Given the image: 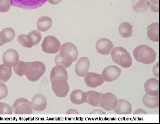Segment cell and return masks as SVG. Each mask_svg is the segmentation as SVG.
I'll list each match as a JSON object with an SVG mask.
<instances>
[{
  "mask_svg": "<svg viewBox=\"0 0 160 124\" xmlns=\"http://www.w3.org/2000/svg\"><path fill=\"white\" fill-rule=\"evenodd\" d=\"M133 55L138 62L145 64H149L155 60L156 54L154 50L146 45H141L133 50Z\"/></svg>",
  "mask_w": 160,
  "mask_h": 124,
  "instance_id": "obj_1",
  "label": "cell"
},
{
  "mask_svg": "<svg viewBox=\"0 0 160 124\" xmlns=\"http://www.w3.org/2000/svg\"><path fill=\"white\" fill-rule=\"evenodd\" d=\"M46 71V66L41 61H37L27 62L25 75L29 81L36 82L43 75Z\"/></svg>",
  "mask_w": 160,
  "mask_h": 124,
  "instance_id": "obj_2",
  "label": "cell"
},
{
  "mask_svg": "<svg viewBox=\"0 0 160 124\" xmlns=\"http://www.w3.org/2000/svg\"><path fill=\"white\" fill-rule=\"evenodd\" d=\"M111 55L113 62L123 68H128L132 64V59L130 53L122 47L114 48L111 51Z\"/></svg>",
  "mask_w": 160,
  "mask_h": 124,
  "instance_id": "obj_3",
  "label": "cell"
},
{
  "mask_svg": "<svg viewBox=\"0 0 160 124\" xmlns=\"http://www.w3.org/2000/svg\"><path fill=\"white\" fill-rule=\"evenodd\" d=\"M68 79L63 76H58L50 81L52 90L57 97L63 98L68 95L69 91Z\"/></svg>",
  "mask_w": 160,
  "mask_h": 124,
  "instance_id": "obj_4",
  "label": "cell"
},
{
  "mask_svg": "<svg viewBox=\"0 0 160 124\" xmlns=\"http://www.w3.org/2000/svg\"><path fill=\"white\" fill-rule=\"evenodd\" d=\"M12 107L13 113L15 115H31L33 112L31 102L24 98L17 99Z\"/></svg>",
  "mask_w": 160,
  "mask_h": 124,
  "instance_id": "obj_5",
  "label": "cell"
},
{
  "mask_svg": "<svg viewBox=\"0 0 160 124\" xmlns=\"http://www.w3.org/2000/svg\"><path fill=\"white\" fill-rule=\"evenodd\" d=\"M59 54L64 60L72 63L77 60L78 55L77 47L71 42L63 44L61 47Z\"/></svg>",
  "mask_w": 160,
  "mask_h": 124,
  "instance_id": "obj_6",
  "label": "cell"
},
{
  "mask_svg": "<svg viewBox=\"0 0 160 124\" xmlns=\"http://www.w3.org/2000/svg\"><path fill=\"white\" fill-rule=\"evenodd\" d=\"M42 51L48 54H55L59 52L61 45L60 41L53 35L48 36L44 38L41 44Z\"/></svg>",
  "mask_w": 160,
  "mask_h": 124,
  "instance_id": "obj_7",
  "label": "cell"
},
{
  "mask_svg": "<svg viewBox=\"0 0 160 124\" xmlns=\"http://www.w3.org/2000/svg\"><path fill=\"white\" fill-rule=\"evenodd\" d=\"M11 6L25 9L38 8L47 0H10Z\"/></svg>",
  "mask_w": 160,
  "mask_h": 124,
  "instance_id": "obj_8",
  "label": "cell"
},
{
  "mask_svg": "<svg viewBox=\"0 0 160 124\" xmlns=\"http://www.w3.org/2000/svg\"><path fill=\"white\" fill-rule=\"evenodd\" d=\"M118 99L112 93L108 92L102 93L99 107L107 111L114 109L117 104Z\"/></svg>",
  "mask_w": 160,
  "mask_h": 124,
  "instance_id": "obj_9",
  "label": "cell"
},
{
  "mask_svg": "<svg viewBox=\"0 0 160 124\" xmlns=\"http://www.w3.org/2000/svg\"><path fill=\"white\" fill-rule=\"evenodd\" d=\"M84 77L85 84L90 88H96L102 85L104 82L102 74L92 72H88Z\"/></svg>",
  "mask_w": 160,
  "mask_h": 124,
  "instance_id": "obj_10",
  "label": "cell"
},
{
  "mask_svg": "<svg viewBox=\"0 0 160 124\" xmlns=\"http://www.w3.org/2000/svg\"><path fill=\"white\" fill-rule=\"evenodd\" d=\"M121 74V69L118 67L111 65L103 70L102 75L104 81L112 82L118 79Z\"/></svg>",
  "mask_w": 160,
  "mask_h": 124,
  "instance_id": "obj_11",
  "label": "cell"
},
{
  "mask_svg": "<svg viewBox=\"0 0 160 124\" xmlns=\"http://www.w3.org/2000/svg\"><path fill=\"white\" fill-rule=\"evenodd\" d=\"M95 46L97 52L104 55L109 54L114 48V45L112 42L105 38H102L98 40Z\"/></svg>",
  "mask_w": 160,
  "mask_h": 124,
  "instance_id": "obj_12",
  "label": "cell"
},
{
  "mask_svg": "<svg viewBox=\"0 0 160 124\" xmlns=\"http://www.w3.org/2000/svg\"><path fill=\"white\" fill-rule=\"evenodd\" d=\"M19 60L18 53L14 49H8L2 55L3 64L11 67H13L16 65L19 61Z\"/></svg>",
  "mask_w": 160,
  "mask_h": 124,
  "instance_id": "obj_13",
  "label": "cell"
},
{
  "mask_svg": "<svg viewBox=\"0 0 160 124\" xmlns=\"http://www.w3.org/2000/svg\"><path fill=\"white\" fill-rule=\"evenodd\" d=\"M90 67V61L86 57H82L77 61L75 67V71L78 76L84 77L88 72Z\"/></svg>",
  "mask_w": 160,
  "mask_h": 124,
  "instance_id": "obj_14",
  "label": "cell"
},
{
  "mask_svg": "<svg viewBox=\"0 0 160 124\" xmlns=\"http://www.w3.org/2000/svg\"><path fill=\"white\" fill-rule=\"evenodd\" d=\"M31 102L33 110L37 112L43 111L46 108L48 105L46 97L40 94L34 96Z\"/></svg>",
  "mask_w": 160,
  "mask_h": 124,
  "instance_id": "obj_15",
  "label": "cell"
},
{
  "mask_svg": "<svg viewBox=\"0 0 160 124\" xmlns=\"http://www.w3.org/2000/svg\"><path fill=\"white\" fill-rule=\"evenodd\" d=\"M118 114H130L132 111V107L130 102L124 99H118L117 104L114 109Z\"/></svg>",
  "mask_w": 160,
  "mask_h": 124,
  "instance_id": "obj_16",
  "label": "cell"
},
{
  "mask_svg": "<svg viewBox=\"0 0 160 124\" xmlns=\"http://www.w3.org/2000/svg\"><path fill=\"white\" fill-rule=\"evenodd\" d=\"M159 83V80L155 78H151L147 80L144 86L146 93L152 96H158Z\"/></svg>",
  "mask_w": 160,
  "mask_h": 124,
  "instance_id": "obj_17",
  "label": "cell"
},
{
  "mask_svg": "<svg viewBox=\"0 0 160 124\" xmlns=\"http://www.w3.org/2000/svg\"><path fill=\"white\" fill-rule=\"evenodd\" d=\"M85 93L86 103L92 106L99 107L102 93L93 90H89Z\"/></svg>",
  "mask_w": 160,
  "mask_h": 124,
  "instance_id": "obj_18",
  "label": "cell"
},
{
  "mask_svg": "<svg viewBox=\"0 0 160 124\" xmlns=\"http://www.w3.org/2000/svg\"><path fill=\"white\" fill-rule=\"evenodd\" d=\"M70 100L73 104L80 105L86 103L85 92L78 89L73 90L70 94Z\"/></svg>",
  "mask_w": 160,
  "mask_h": 124,
  "instance_id": "obj_19",
  "label": "cell"
},
{
  "mask_svg": "<svg viewBox=\"0 0 160 124\" xmlns=\"http://www.w3.org/2000/svg\"><path fill=\"white\" fill-rule=\"evenodd\" d=\"M143 104L147 107L154 109L159 107V95L153 96L145 94L142 99Z\"/></svg>",
  "mask_w": 160,
  "mask_h": 124,
  "instance_id": "obj_20",
  "label": "cell"
},
{
  "mask_svg": "<svg viewBox=\"0 0 160 124\" xmlns=\"http://www.w3.org/2000/svg\"><path fill=\"white\" fill-rule=\"evenodd\" d=\"M52 25L51 18L47 16L40 17L37 22V29L42 32H45L49 30Z\"/></svg>",
  "mask_w": 160,
  "mask_h": 124,
  "instance_id": "obj_21",
  "label": "cell"
},
{
  "mask_svg": "<svg viewBox=\"0 0 160 124\" xmlns=\"http://www.w3.org/2000/svg\"><path fill=\"white\" fill-rule=\"evenodd\" d=\"M147 35L151 41L155 42L159 41L158 23H153L148 26Z\"/></svg>",
  "mask_w": 160,
  "mask_h": 124,
  "instance_id": "obj_22",
  "label": "cell"
},
{
  "mask_svg": "<svg viewBox=\"0 0 160 124\" xmlns=\"http://www.w3.org/2000/svg\"><path fill=\"white\" fill-rule=\"evenodd\" d=\"M15 35V31L11 28H4L0 32V39L4 44L11 41L14 38Z\"/></svg>",
  "mask_w": 160,
  "mask_h": 124,
  "instance_id": "obj_23",
  "label": "cell"
},
{
  "mask_svg": "<svg viewBox=\"0 0 160 124\" xmlns=\"http://www.w3.org/2000/svg\"><path fill=\"white\" fill-rule=\"evenodd\" d=\"M27 39L30 48L33 46L38 44L41 39L42 35L40 32L36 30L30 32L27 35Z\"/></svg>",
  "mask_w": 160,
  "mask_h": 124,
  "instance_id": "obj_24",
  "label": "cell"
},
{
  "mask_svg": "<svg viewBox=\"0 0 160 124\" xmlns=\"http://www.w3.org/2000/svg\"><path fill=\"white\" fill-rule=\"evenodd\" d=\"M12 74L11 67L4 64L0 65V82L5 83L10 79Z\"/></svg>",
  "mask_w": 160,
  "mask_h": 124,
  "instance_id": "obj_25",
  "label": "cell"
},
{
  "mask_svg": "<svg viewBox=\"0 0 160 124\" xmlns=\"http://www.w3.org/2000/svg\"><path fill=\"white\" fill-rule=\"evenodd\" d=\"M149 4V0H133L132 3V9L137 12L146 11Z\"/></svg>",
  "mask_w": 160,
  "mask_h": 124,
  "instance_id": "obj_26",
  "label": "cell"
},
{
  "mask_svg": "<svg viewBox=\"0 0 160 124\" xmlns=\"http://www.w3.org/2000/svg\"><path fill=\"white\" fill-rule=\"evenodd\" d=\"M132 26L129 23L124 22L121 23L118 27L120 35L123 38H128L132 34Z\"/></svg>",
  "mask_w": 160,
  "mask_h": 124,
  "instance_id": "obj_27",
  "label": "cell"
},
{
  "mask_svg": "<svg viewBox=\"0 0 160 124\" xmlns=\"http://www.w3.org/2000/svg\"><path fill=\"white\" fill-rule=\"evenodd\" d=\"M58 76H63L68 78V75L66 68L62 66L56 65L52 68L50 74V81Z\"/></svg>",
  "mask_w": 160,
  "mask_h": 124,
  "instance_id": "obj_28",
  "label": "cell"
},
{
  "mask_svg": "<svg viewBox=\"0 0 160 124\" xmlns=\"http://www.w3.org/2000/svg\"><path fill=\"white\" fill-rule=\"evenodd\" d=\"M14 73L19 76L25 75L27 67V62L19 61L17 64L13 67Z\"/></svg>",
  "mask_w": 160,
  "mask_h": 124,
  "instance_id": "obj_29",
  "label": "cell"
},
{
  "mask_svg": "<svg viewBox=\"0 0 160 124\" xmlns=\"http://www.w3.org/2000/svg\"><path fill=\"white\" fill-rule=\"evenodd\" d=\"M12 114V107L5 103L0 102V115H11Z\"/></svg>",
  "mask_w": 160,
  "mask_h": 124,
  "instance_id": "obj_30",
  "label": "cell"
},
{
  "mask_svg": "<svg viewBox=\"0 0 160 124\" xmlns=\"http://www.w3.org/2000/svg\"><path fill=\"white\" fill-rule=\"evenodd\" d=\"M54 62L56 65L62 66L65 68L69 67L72 64L64 60L59 53L57 54L55 57Z\"/></svg>",
  "mask_w": 160,
  "mask_h": 124,
  "instance_id": "obj_31",
  "label": "cell"
},
{
  "mask_svg": "<svg viewBox=\"0 0 160 124\" xmlns=\"http://www.w3.org/2000/svg\"><path fill=\"white\" fill-rule=\"evenodd\" d=\"M11 6L10 0H0V12H7L10 9Z\"/></svg>",
  "mask_w": 160,
  "mask_h": 124,
  "instance_id": "obj_32",
  "label": "cell"
},
{
  "mask_svg": "<svg viewBox=\"0 0 160 124\" xmlns=\"http://www.w3.org/2000/svg\"><path fill=\"white\" fill-rule=\"evenodd\" d=\"M8 90L4 83L0 82V100L5 98L8 96Z\"/></svg>",
  "mask_w": 160,
  "mask_h": 124,
  "instance_id": "obj_33",
  "label": "cell"
},
{
  "mask_svg": "<svg viewBox=\"0 0 160 124\" xmlns=\"http://www.w3.org/2000/svg\"><path fill=\"white\" fill-rule=\"evenodd\" d=\"M27 35L22 34L18 36V42L23 47L28 48H31L27 39Z\"/></svg>",
  "mask_w": 160,
  "mask_h": 124,
  "instance_id": "obj_34",
  "label": "cell"
},
{
  "mask_svg": "<svg viewBox=\"0 0 160 124\" xmlns=\"http://www.w3.org/2000/svg\"><path fill=\"white\" fill-rule=\"evenodd\" d=\"M159 0H150L149 7L154 12H159Z\"/></svg>",
  "mask_w": 160,
  "mask_h": 124,
  "instance_id": "obj_35",
  "label": "cell"
},
{
  "mask_svg": "<svg viewBox=\"0 0 160 124\" xmlns=\"http://www.w3.org/2000/svg\"><path fill=\"white\" fill-rule=\"evenodd\" d=\"M152 72L154 76L157 78H159V63H157L152 68Z\"/></svg>",
  "mask_w": 160,
  "mask_h": 124,
  "instance_id": "obj_36",
  "label": "cell"
},
{
  "mask_svg": "<svg viewBox=\"0 0 160 124\" xmlns=\"http://www.w3.org/2000/svg\"><path fill=\"white\" fill-rule=\"evenodd\" d=\"M89 114L104 115L106 114V113L101 109H96L90 112Z\"/></svg>",
  "mask_w": 160,
  "mask_h": 124,
  "instance_id": "obj_37",
  "label": "cell"
},
{
  "mask_svg": "<svg viewBox=\"0 0 160 124\" xmlns=\"http://www.w3.org/2000/svg\"><path fill=\"white\" fill-rule=\"evenodd\" d=\"M133 114H147L148 113L144 110L138 109L136 110L133 113Z\"/></svg>",
  "mask_w": 160,
  "mask_h": 124,
  "instance_id": "obj_38",
  "label": "cell"
},
{
  "mask_svg": "<svg viewBox=\"0 0 160 124\" xmlns=\"http://www.w3.org/2000/svg\"><path fill=\"white\" fill-rule=\"evenodd\" d=\"M67 114H79V113L77 110L74 109H70L66 112Z\"/></svg>",
  "mask_w": 160,
  "mask_h": 124,
  "instance_id": "obj_39",
  "label": "cell"
},
{
  "mask_svg": "<svg viewBox=\"0 0 160 124\" xmlns=\"http://www.w3.org/2000/svg\"><path fill=\"white\" fill-rule=\"evenodd\" d=\"M48 2L52 5H56L59 3L62 0H47Z\"/></svg>",
  "mask_w": 160,
  "mask_h": 124,
  "instance_id": "obj_40",
  "label": "cell"
},
{
  "mask_svg": "<svg viewBox=\"0 0 160 124\" xmlns=\"http://www.w3.org/2000/svg\"><path fill=\"white\" fill-rule=\"evenodd\" d=\"M4 44L3 43H2L1 40H0V46H2Z\"/></svg>",
  "mask_w": 160,
  "mask_h": 124,
  "instance_id": "obj_41",
  "label": "cell"
}]
</instances>
